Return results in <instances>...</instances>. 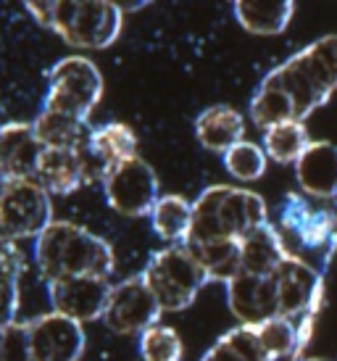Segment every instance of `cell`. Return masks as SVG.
Here are the masks:
<instances>
[{
  "label": "cell",
  "mask_w": 337,
  "mask_h": 361,
  "mask_svg": "<svg viewBox=\"0 0 337 361\" xmlns=\"http://www.w3.org/2000/svg\"><path fill=\"white\" fill-rule=\"evenodd\" d=\"M32 251L37 269L48 282L82 274L111 277L116 269L114 245L74 221H53L35 240Z\"/></svg>",
  "instance_id": "1"
},
{
  "label": "cell",
  "mask_w": 337,
  "mask_h": 361,
  "mask_svg": "<svg viewBox=\"0 0 337 361\" xmlns=\"http://www.w3.org/2000/svg\"><path fill=\"white\" fill-rule=\"evenodd\" d=\"M269 224L266 201L253 190L232 185H211L192 201V227L182 245L209 240H243Z\"/></svg>",
  "instance_id": "2"
},
{
  "label": "cell",
  "mask_w": 337,
  "mask_h": 361,
  "mask_svg": "<svg viewBox=\"0 0 337 361\" xmlns=\"http://www.w3.org/2000/svg\"><path fill=\"white\" fill-rule=\"evenodd\" d=\"M35 21L82 51H106L119 40L124 13L109 0H42L24 3Z\"/></svg>",
  "instance_id": "3"
},
{
  "label": "cell",
  "mask_w": 337,
  "mask_h": 361,
  "mask_svg": "<svg viewBox=\"0 0 337 361\" xmlns=\"http://www.w3.org/2000/svg\"><path fill=\"white\" fill-rule=\"evenodd\" d=\"M295 103L298 121H306L337 90V35H327L290 56L264 77Z\"/></svg>",
  "instance_id": "4"
},
{
  "label": "cell",
  "mask_w": 337,
  "mask_h": 361,
  "mask_svg": "<svg viewBox=\"0 0 337 361\" xmlns=\"http://www.w3.org/2000/svg\"><path fill=\"white\" fill-rule=\"evenodd\" d=\"M140 274L159 298L164 314L190 309L198 293L203 290V285L209 282V274L185 245H166L156 251Z\"/></svg>",
  "instance_id": "5"
},
{
  "label": "cell",
  "mask_w": 337,
  "mask_h": 361,
  "mask_svg": "<svg viewBox=\"0 0 337 361\" xmlns=\"http://www.w3.org/2000/svg\"><path fill=\"white\" fill-rule=\"evenodd\" d=\"M100 98H103V74L98 66L85 56H66L48 71V92L42 109L90 121Z\"/></svg>",
  "instance_id": "6"
},
{
  "label": "cell",
  "mask_w": 337,
  "mask_h": 361,
  "mask_svg": "<svg viewBox=\"0 0 337 361\" xmlns=\"http://www.w3.org/2000/svg\"><path fill=\"white\" fill-rule=\"evenodd\" d=\"M50 192L35 180H6L0 188V235L11 240H37L53 224Z\"/></svg>",
  "instance_id": "7"
},
{
  "label": "cell",
  "mask_w": 337,
  "mask_h": 361,
  "mask_svg": "<svg viewBox=\"0 0 337 361\" xmlns=\"http://www.w3.org/2000/svg\"><path fill=\"white\" fill-rule=\"evenodd\" d=\"M103 195L111 209L121 216H150L161 201L159 177L148 161L135 156L111 171L103 182Z\"/></svg>",
  "instance_id": "8"
},
{
  "label": "cell",
  "mask_w": 337,
  "mask_h": 361,
  "mask_svg": "<svg viewBox=\"0 0 337 361\" xmlns=\"http://www.w3.org/2000/svg\"><path fill=\"white\" fill-rule=\"evenodd\" d=\"M159 298L153 295L142 274H135L129 280L114 285L109 306L103 311V324L114 335H142L145 330L156 327L161 319Z\"/></svg>",
  "instance_id": "9"
},
{
  "label": "cell",
  "mask_w": 337,
  "mask_h": 361,
  "mask_svg": "<svg viewBox=\"0 0 337 361\" xmlns=\"http://www.w3.org/2000/svg\"><path fill=\"white\" fill-rule=\"evenodd\" d=\"M77 151H80L85 185H98V182L103 185L116 166L137 156V137L127 124L109 121V124L92 127L87 142Z\"/></svg>",
  "instance_id": "10"
},
{
  "label": "cell",
  "mask_w": 337,
  "mask_h": 361,
  "mask_svg": "<svg viewBox=\"0 0 337 361\" xmlns=\"http://www.w3.org/2000/svg\"><path fill=\"white\" fill-rule=\"evenodd\" d=\"M111 290H114V285L109 282V277H95V274L48 282V298L53 311H59L80 324L103 319Z\"/></svg>",
  "instance_id": "11"
},
{
  "label": "cell",
  "mask_w": 337,
  "mask_h": 361,
  "mask_svg": "<svg viewBox=\"0 0 337 361\" xmlns=\"http://www.w3.org/2000/svg\"><path fill=\"white\" fill-rule=\"evenodd\" d=\"M30 338L35 361H80L87 351L85 324L59 311L30 319Z\"/></svg>",
  "instance_id": "12"
},
{
  "label": "cell",
  "mask_w": 337,
  "mask_h": 361,
  "mask_svg": "<svg viewBox=\"0 0 337 361\" xmlns=\"http://www.w3.org/2000/svg\"><path fill=\"white\" fill-rule=\"evenodd\" d=\"M227 306L240 324H258L279 314L274 277L240 271L227 282Z\"/></svg>",
  "instance_id": "13"
},
{
  "label": "cell",
  "mask_w": 337,
  "mask_h": 361,
  "mask_svg": "<svg viewBox=\"0 0 337 361\" xmlns=\"http://www.w3.org/2000/svg\"><path fill=\"white\" fill-rule=\"evenodd\" d=\"M45 145L40 142L32 121L0 124V171L6 180H35Z\"/></svg>",
  "instance_id": "14"
},
{
  "label": "cell",
  "mask_w": 337,
  "mask_h": 361,
  "mask_svg": "<svg viewBox=\"0 0 337 361\" xmlns=\"http://www.w3.org/2000/svg\"><path fill=\"white\" fill-rule=\"evenodd\" d=\"M271 277L277 285V301L282 317L293 319L311 309L314 295L319 290V277L311 264H306L295 253H288V259L279 264V269Z\"/></svg>",
  "instance_id": "15"
},
{
  "label": "cell",
  "mask_w": 337,
  "mask_h": 361,
  "mask_svg": "<svg viewBox=\"0 0 337 361\" xmlns=\"http://www.w3.org/2000/svg\"><path fill=\"white\" fill-rule=\"evenodd\" d=\"M298 188L314 198H335L337 195V145L317 140L295 164Z\"/></svg>",
  "instance_id": "16"
},
{
  "label": "cell",
  "mask_w": 337,
  "mask_h": 361,
  "mask_svg": "<svg viewBox=\"0 0 337 361\" xmlns=\"http://www.w3.org/2000/svg\"><path fill=\"white\" fill-rule=\"evenodd\" d=\"M195 137L206 151L224 153L245 140V116L232 106H211L195 119Z\"/></svg>",
  "instance_id": "17"
},
{
  "label": "cell",
  "mask_w": 337,
  "mask_h": 361,
  "mask_svg": "<svg viewBox=\"0 0 337 361\" xmlns=\"http://www.w3.org/2000/svg\"><path fill=\"white\" fill-rule=\"evenodd\" d=\"M35 182L42 185L50 195H71L85 188L80 151L71 148H45L35 171Z\"/></svg>",
  "instance_id": "18"
},
{
  "label": "cell",
  "mask_w": 337,
  "mask_h": 361,
  "mask_svg": "<svg viewBox=\"0 0 337 361\" xmlns=\"http://www.w3.org/2000/svg\"><path fill=\"white\" fill-rule=\"evenodd\" d=\"M288 248L279 230L271 224H264L245 235L240 240V256H243V271L250 274H261V277H271L279 269V264L288 259Z\"/></svg>",
  "instance_id": "19"
},
{
  "label": "cell",
  "mask_w": 337,
  "mask_h": 361,
  "mask_svg": "<svg viewBox=\"0 0 337 361\" xmlns=\"http://www.w3.org/2000/svg\"><path fill=\"white\" fill-rule=\"evenodd\" d=\"M24 271L27 256L19 248V243L0 235V330L19 322V280Z\"/></svg>",
  "instance_id": "20"
},
{
  "label": "cell",
  "mask_w": 337,
  "mask_h": 361,
  "mask_svg": "<svg viewBox=\"0 0 337 361\" xmlns=\"http://www.w3.org/2000/svg\"><path fill=\"white\" fill-rule=\"evenodd\" d=\"M235 19L240 21L243 30L250 35H261V37H274L288 30L290 19L295 13V3L290 0H269V3H235Z\"/></svg>",
  "instance_id": "21"
},
{
  "label": "cell",
  "mask_w": 337,
  "mask_h": 361,
  "mask_svg": "<svg viewBox=\"0 0 337 361\" xmlns=\"http://www.w3.org/2000/svg\"><path fill=\"white\" fill-rule=\"evenodd\" d=\"M32 127H35V132H37V137H40L45 148H71V151L82 148L87 142L90 132H92L90 121H82L77 116L48 109H42L35 116Z\"/></svg>",
  "instance_id": "22"
},
{
  "label": "cell",
  "mask_w": 337,
  "mask_h": 361,
  "mask_svg": "<svg viewBox=\"0 0 337 361\" xmlns=\"http://www.w3.org/2000/svg\"><path fill=\"white\" fill-rule=\"evenodd\" d=\"M203 271L209 274V282H224L227 285L235 274L243 271V256H240V240H209V243H192L185 245Z\"/></svg>",
  "instance_id": "23"
},
{
  "label": "cell",
  "mask_w": 337,
  "mask_h": 361,
  "mask_svg": "<svg viewBox=\"0 0 337 361\" xmlns=\"http://www.w3.org/2000/svg\"><path fill=\"white\" fill-rule=\"evenodd\" d=\"M150 227L168 245H182L192 227V203L182 195H161L150 214Z\"/></svg>",
  "instance_id": "24"
},
{
  "label": "cell",
  "mask_w": 337,
  "mask_h": 361,
  "mask_svg": "<svg viewBox=\"0 0 337 361\" xmlns=\"http://www.w3.org/2000/svg\"><path fill=\"white\" fill-rule=\"evenodd\" d=\"M248 114L250 121L261 132H266L269 127H277V124H285V121H298L295 103L290 101V95L266 80L258 85L256 95L250 98Z\"/></svg>",
  "instance_id": "25"
},
{
  "label": "cell",
  "mask_w": 337,
  "mask_h": 361,
  "mask_svg": "<svg viewBox=\"0 0 337 361\" xmlns=\"http://www.w3.org/2000/svg\"><path fill=\"white\" fill-rule=\"evenodd\" d=\"M308 145H311V137H308L306 121H285V124L269 127L264 132V145L261 148H264L269 161L295 166Z\"/></svg>",
  "instance_id": "26"
},
{
  "label": "cell",
  "mask_w": 337,
  "mask_h": 361,
  "mask_svg": "<svg viewBox=\"0 0 337 361\" xmlns=\"http://www.w3.org/2000/svg\"><path fill=\"white\" fill-rule=\"evenodd\" d=\"M253 327H256L258 341H261V345H264L269 361H277V359H282V356H290V353L298 348L295 324H293V319L282 317V314L271 317V319L258 322V324H253Z\"/></svg>",
  "instance_id": "27"
},
{
  "label": "cell",
  "mask_w": 337,
  "mask_h": 361,
  "mask_svg": "<svg viewBox=\"0 0 337 361\" xmlns=\"http://www.w3.org/2000/svg\"><path fill=\"white\" fill-rule=\"evenodd\" d=\"M224 169L235 177V180L240 182H256L264 177V171H266V153H264V148L261 145H256V142L250 140H243L238 142L235 148H229L224 156Z\"/></svg>",
  "instance_id": "28"
},
{
  "label": "cell",
  "mask_w": 337,
  "mask_h": 361,
  "mask_svg": "<svg viewBox=\"0 0 337 361\" xmlns=\"http://www.w3.org/2000/svg\"><path fill=\"white\" fill-rule=\"evenodd\" d=\"M140 356L142 361H182L185 343L174 327L156 324L140 335Z\"/></svg>",
  "instance_id": "29"
},
{
  "label": "cell",
  "mask_w": 337,
  "mask_h": 361,
  "mask_svg": "<svg viewBox=\"0 0 337 361\" xmlns=\"http://www.w3.org/2000/svg\"><path fill=\"white\" fill-rule=\"evenodd\" d=\"M0 361H35L30 322H13L0 330Z\"/></svg>",
  "instance_id": "30"
},
{
  "label": "cell",
  "mask_w": 337,
  "mask_h": 361,
  "mask_svg": "<svg viewBox=\"0 0 337 361\" xmlns=\"http://www.w3.org/2000/svg\"><path fill=\"white\" fill-rule=\"evenodd\" d=\"M221 341L227 343L229 348L238 353L243 361H269L253 324H238V327H232L229 332L221 335Z\"/></svg>",
  "instance_id": "31"
},
{
  "label": "cell",
  "mask_w": 337,
  "mask_h": 361,
  "mask_svg": "<svg viewBox=\"0 0 337 361\" xmlns=\"http://www.w3.org/2000/svg\"><path fill=\"white\" fill-rule=\"evenodd\" d=\"M200 361H243V359H240L238 353L229 348L227 343L219 338V341L211 345L209 351L203 353V359H200Z\"/></svg>",
  "instance_id": "32"
},
{
  "label": "cell",
  "mask_w": 337,
  "mask_h": 361,
  "mask_svg": "<svg viewBox=\"0 0 337 361\" xmlns=\"http://www.w3.org/2000/svg\"><path fill=\"white\" fill-rule=\"evenodd\" d=\"M148 3H116V8L121 11V13H132V11H140V8H145Z\"/></svg>",
  "instance_id": "33"
},
{
  "label": "cell",
  "mask_w": 337,
  "mask_h": 361,
  "mask_svg": "<svg viewBox=\"0 0 337 361\" xmlns=\"http://www.w3.org/2000/svg\"><path fill=\"white\" fill-rule=\"evenodd\" d=\"M303 361H337V359H327V356H314V359H303Z\"/></svg>",
  "instance_id": "34"
},
{
  "label": "cell",
  "mask_w": 337,
  "mask_h": 361,
  "mask_svg": "<svg viewBox=\"0 0 337 361\" xmlns=\"http://www.w3.org/2000/svg\"><path fill=\"white\" fill-rule=\"evenodd\" d=\"M3 185H6V174H3V171H0V188H3Z\"/></svg>",
  "instance_id": "35"
}]
</instances>
